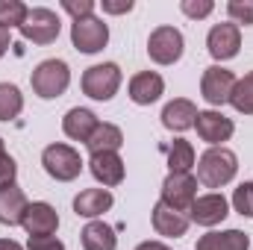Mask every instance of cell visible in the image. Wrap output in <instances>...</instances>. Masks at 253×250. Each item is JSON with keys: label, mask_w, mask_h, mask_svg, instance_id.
<instances>
[{"label": "cell", "mask_w": 253, "mask_h": 250, "mask_svg": "<svg viewBox=\"0 0 253 250\" xmlns=\"http://www.w3.org/2000/svg\"><path fill=\"white\" fill-rule=\"evenodd\" d=\"M239 171V156L230 147H209L200 159H197V180L206 188H221L227 186Z\"/></svg>", "instance_id": "obj_1"}, {"label": "cell", "mask_w": 253, "mask_h": 250, "mask_svg": "<svg viewBox=\"0 0 253 250\" xmlns=\"http://www.w3.org/2000/svg\"><path fill=\"white\" fill-rule=\"evenodd\" d=\"M33 91L42 97V100H53V97H62L71 85V68L62 59H44L42 65H36L33 77Z\"/></svg>", "instance_id": "obj_2"}, {"label": "cell", "mask_w": 253, "mask_h": 250, "mask_svg": "<svg viewBox=\"0 0 253 250\" xmlns=\"http://www.w3.org/2000/svg\"><path fill=\"white\" fill-rule=\"evenodd\" d=\"M121 88V68L115 62H103V65H91L83 74V94L91 100H112Z\"/></svg>", "instance_id": "obj_3"}, {"label": "cell", "mask_w": 253, "mask_h": 250, "mask_svg": "<svg viewBox=\"0 0 253 250\" xmlns=\"http://www.w3.org/2000/svg\"><path fill=\"white\" fill-rule=\"evenodd\" d=\"M42 165H44V171H47L56 183H71V180H77L80 171H83L80 153H77L74 147H68V144H47L44 153H42Z\"/></svg>", "instance_id": "obj_4"}, {"label": "cell", "mask_w": 253, "mask_h": 250, "mask_svg": "<svg viewBox=\"0 0 253 250\" xmlns=\"http://www.w3.org/2000/svg\"><path fill=\"white\" fill-rule=\"evenodd\" d=\"M59 30H62V21L53 9H44V6H36L27 12V21L21 24V36L33 44H53L59 39Z\"/></svg>", "instance_id": "obj_5"}, {"label": "cell", "mask_w": 253, "mask_h": 250, "mask_svg": "<svg viewBox=\"0 0 253 250\" xmlns=\"http://www.w3.org/2000/svg\"><path fill=\"white\" fill-rule=\"evenodd\" d=\"M183 47H186L183 33H180L177 27H168V24H165V27H156V30L150 33V39H147V53H150V59L156 65L180 62Z\"/></svg>", "instance_id": "obj_6"}, {"label": "cell", "mask_w": 253, "mask_h": 250, "mask_svg": "<svg viewBox=\"0 0 253 250\" xmlns=\"http://www.w3.org/2000/svg\"><path fill=\"white\" fill-rule=\"evenodd\" d=\"M233 88H236V74L230 68H221V65H209L200 77V94L209 106H224L230 103L233 97Z\"/></svg>", "instance_id": "obj_7"}, {"label": "cell", "mask_w": 253, "mask_h": 250, "mask_svg": "<svg viewBox=\"0 0 253 250\" xmlns=\"http://www.w3.org/2000/svg\"><path fill=\"white\" fill-rule=\"evenodd\" d=\"M71 42H74V47L80 53H97L109 42V27L100 18H94V15L80 18V21L71 24Z\"/></svg>", "instance_id": "obj_8"}, {"label": "cell", "mask_w": 253, "mask_h": 250, "mask_svg": "<svg viewBox=\"0 0 253 250\" xmlns=\"http://www.w3.org/2000/svg\"><path fill=\"white\" fill-rule=\"evenodd\" d=\"M197 200V180L191 174H168L162 183V203L177 209V212H189L191 203Z\"/></svg>", "instance_id": "obj_9"}, {"label": "cell", "mask_w": 253, "mask_h": 250, "mask_svg": "<svg viewBox=\"0 0 253 250\" xmlns=\"http://www.w3.org/2000/svg\"><path fill=\"white\" fill-rule=\"evenodd\" d=\"M206 47L212 53V59L218 62H227L233 56H239V47H242V30L236 24H215L206 36Z\"/></svg>", "instance_id": "obj_10"}, {"label": "cell", "mask_w": 253, "mask_h": 250, "mask_svg": "<svg viewBox=\"0 0 253 250\" xmlns=\"http://www.w3.org/2000/svg\"><path fill=\"white\" fill-rule=\"evenodd\" d=\"M227 215H230V203H227V197L218 194V191L200 194L189 209V221L200 224V227H215V224H221Z\"/></svg>", "instance_id": "obj_11"}, {"label": "cell", "mask_w": 253, "mask_h": 250, "mask_svg": "<svg viewBox=\"0 0 253 250\" xmlns=\"http://www.w3.org/2000/svg\"><path fill=\"white\" fill-rule=\"evenodd\" d=\"M194 129H197L200 141H206L212 147H221V141H230V135L236 132V124L227 115H221L215 109H206V112H197Z\"/></svg>", "instance_id": "obj_12"}, {"label": "cell", "mask_w": 253, "mask_h": 250, "mask_svg": "<svg viewBox=\"0 0 253 250\" xmlns=\"http://www.w3.org/2000/svg\"><path fill=\"white\" fill-rule=\"evenodd\" d=\"M21 227L27 230V236H30V239H36V236H53V233H56V227H59V215H56V209H53L50 203L36 200V203H30V206H27Z\"/></svg>", "instance_id": "obj_13"}, {"label": "cell", "mask_w": 253, "mask_h": 250, "mask_svg": "<svg viewBox=\"0 0 253 250\" xmlns=\"http://www.w3.org/2000/svg\"><path fill=\"white\" fill-rule=\"evenodd\" d=\"M88 171H91V177H94L97 183H103L106 188L124 183V159H121L118 153H112V150H106V153H91Z\"/></svg>", "instance_id": "obj_14"}, {"label": "cell", "mask_w": 253, "mask_h": 250, "mask_svg": "<svg viewBox=\"0 0 253 250\" xmlns=\"http://www.w3.org/2000/svg\"><path fill=\"white\" fill-rule=\"evenodd\" d=\"M165 91V80L156 74V71H141L129 80V100L138 103V106H150L162 97Z\"/></svg>", "instance_id": "obj_15"}, {"label": "cell", "mask_w": 253, "mask_h": 250, "mask_svg": "<svg viewBox=\"0 0 253 250\" xmlns=\"http://www.w3.org/2000/svg\"><path fill=\"white\" fill-rule=\"evenodd\" d=\"M150 221H153V230H156L159 236H165V239H180V236H186V230H189V215H183V212L165 206L162 200L153 206Z\"/></svg>", "instance_id": "obj_16"}, {"label": "cell", "mask_w": 253, "mask_h": 250, "mask_svg": "<svg viewBox=\"0 0 253 250\" xmlns=\"http://www.w3.org/2000/svg\"><path fill=\"white\" fill-rule=\"evenodd\" d=\"M115 203L109 188H85L74 197V212L80 218H100L103 212H109Z\"/></svg>", "instance_id": "obj_17"}, {"label": "cell", "mask_w": 253, "mask_h": 250, "mask_svg": "<svg viewBox=\"0 0 253 250\" xmlns=\"http://www.w3.org/2000/svg\"><path fill=\"white\" fill-rule=\"evenodd\" d=\"M97 115L91 112V109H83V106H74V109H68L62 118V129L68 138H74V141H88L91 138V132L97 129Z\"/></svg>", "instance_id": "obj_18"}, {"label": "cell", "mask_w": 253, "mask_h": 250, "mask_svg": "<svg viewBox=\"0 0 253 250\" xmlns=\"http://www.w3.org/2000/svg\"><path fill=\"white\" fill-rule=\"evenodd\" d=\"M194 121H197V106L186 97H177V100L165 103V109H162V124L171 132H186L189 126H194Z\"/></svg>", "instance_id": "obj_19"}, {"label": "cell", "mask_w": 253, "mask_h": 250, "mask_svg": "<svg viewBox=\"0 0 253 250\" xmlns=\"http://www.w3.org/2000/svg\"><path fill=\"white\" fill-rule=\"evenodd\" d=\"M27 206H30V200H27V194H24L18 186L0 188V224L18 227V224L24 221Z\"/></svg>", "instance_id": "obj_20"}, {"label": "cell", "mask_w": 253, "mask_h": 250, "mask_svg": "<svg viewBox=\"0 0 253 250\" xmlns=\"http://www.w3.org/2000/svg\"><path fill=\"white\" fill-rule=\"evenodd\" d=\"M194 250H251V239L242 230H224V233H206L197 239Z\"/></svg>", "instance_id": "obj_21"}, {"label": "cell", "mask_w": 253, "mask_h": 250, "mask_svg": "<svg viewBox=\"0 0 253 250\" xmlns=\"http://www.w3.org/2000/svg\"><path fill=\"white\" fill-rule=\"evenodd\" d=\"M80 242H83V250H115L118 248V236L109 224L103 221H88L80 233Z\"/></svg>", "instance_id": "obj_22"}, {"label": "cell", "mask_w": 253, "mask_h": 250, "mask_svg": "<svg viewBox=\"0 0 253 250\" xmlns=\"http://www.w3.org/2000/svg\"><path fill=\"white\" fill-rule=\"evenodd\" d=\"M124 144V132H121V126L115 124H97V129L91 132V138L85 141V147L91 150V153H106V150H112V153H118V147Z\"/></svg>", "instance_id": "obj_23"}, {"label": "cell", "mask_w": 253, "mask_h": 250, "mask_svg": "<svg viewBox=\"0 0 253 250\" xmlns=\"http://www.w3.org/2000/svg\"><path fill=\"white\" fill-rule=\"evenodd\" d=\"M194 162H197V156H194L191 141L174 138V141L168 144V168H171V174H191Z\"/></svg>", "instance_id": "obj_24"}, {"label": "cell", "mask_w": 253, "mask_h": 250, "mask_svg": "<svg viewBox=\"0 0 253 250\" xmlns=\"http://www.w3.org/2000/svg\"><path fill=\"white\" fill-rule=\"evenodd\" d=\"M24 109V94L12 83H0V121H15Z\"/></svg>", "instance_id": "obj_25"}, {"label": "cell", "mask_w": 253, "mask_h": 250, "mask_svg": "<svg viewBox=\"0 0 253 250\" xmlns=\"http://www.w3.org/2000/svg\"><path fill=\"white\" fill-rule=\"evenodd\" d=\"M230 103L236 106V112L253 115V71H248L242 80H236V88H233Z\"/></svg>", "instance_id": "obj_26"}, {"label": "cell", "mask_w": 253, "mask_h": 250, "mask_svg": "<svg viewBox=\"0 0 253 250\" xmlns=\"http://www.w3.org/2000/svg\"><path fill=\"white\" fill-rule=\"evenodd\" d=\"M27 12L30 9L21 0H0V27H6V30L18 27L21 30V24L27 21Z\"/></svg>", "instance_id": "obj_27"}, {"label": "cell", "mask_w": 253, "mask_h": 250, "mask_svg": "<svg viewBox=\"0 0 253 250\" xmlns=\"http://www.w3.org/2000/svg\"><path fill=\"white\" fill-rule=\"evenodd\" d=\"M233 206H236L239 215L253 218V180L251 183H242V186L233 191Z\"/></svg>", "instance_id": "obj_28"}, {"label": "cell", "mask_w": 253, "mask_h": 250, "mask_svg": "<svg viewBox=\"0 0 253 250\" xmlns=\"http://www.w3.org/2000/svg\"><path fill=\"white\" fill-rule=\"evenodd\" d=\"M227 15L233 18V24H253V0H230L227 3Z\"/></svg>", "instance_id": "obj_29"}, {"label": "cell", "mask_w": 253, "mask_h": 250, "mask_svg": "<svg viewBox=\"0 0 253 250\" xmlns=\"http://www.w3.org/2000/svg\"><path fill=\"white\" fill-rule=\"evenodd\" d=\"M180 9H183V15H189V18H206V15H212V9H215V3L212 0H183L180 3Z\"/></svg>", "instance_id": "obj_30"}, {"label": "cell", "mask_w": 253, "mask_h": 250, "mask_svg": "<svg viewBox=\"0 0 253 250\" xmlns=\"http://www.w3.org/2000/svg\"><path fill=\"white\" fill-rule=\"evenodd\" d=\"M62 9L68 15H74V21H80L94 12V0H62Z\"/></svg>", "instance_id": "obj_31"}, {"label": "cell", "mask_w": 253, "mask_h": 250, "mask_svg": "<svg viewBox=\"0 0 253 250\" xmlns=\"http://www.w3.org/2000/svg\"><path fill=\"white\" fill-rule=\"evenodd\" d=\"M15 177H18V165H15V159L9 153H3L0 156V188L15 186Z\"/></svg>", "instance_id": "obj_32"}, {"label": "cell", "mask_w": 253, "mask_h": 250, "mask_svg": "<svg viewBox=\"0 0 253 250\" xmlns=\"http://www.w3.org/2000/svg\"><path fill=\"white\" fill-rule=\"evenodd\" d=\"M27 250H65V245L56 236H36L27 242Z\"/></svg>", "instance_id": "obj_33"}, {"label": "cell", "mask_w": 253, "mask_h": 250, "mask_svg": "<svg viewBox=\"0 0 253 250\" xmlns=\"http://www.w3.org/2000/svg\"><path fill=\"white\" fill-rule=\"evenodd\" d=\"M132 9V0H103V12L109 15H124Z\"/></svg>", "instance_id": "obj_34"}, {"label": "cell", "mask_w": 253, "mask_h": 250, "mask_svg": "<svg viewBox=\"0 0 253 250\" xmlns=\"http://www.w3.org/2000/svg\"><path fill=\"white\" fill-rule=\"evenodd\" d=\"M12 47V30H6V27H0V59L6 56V50Z\"/></svg>", "instance_id": "obj_35"}, {"label": "cell", "mask_w": 253, "mask_h": 250, "mask_svg": "<svg viewBox=\"0 0 253 250\" xmlns=\"http://www.w3.org/2000/svg\"><path fill=\"white\" fill-rule=\"evenodd\" d=\"M135 250H171L168 245H162V242H141Z\"/></svg>", "instance_id": "obj_36"}, {"label": "cell", "mask_w": 253, "mask_h": 250, "mask_svg": "<svg viewBox=\"0 0 253 250\" xmlns=\"http://www.w3.org/2000/svg\"><path fill=\"white\" fill-rule=\"evenodd\" d=\"M0 250H24L18 242H12V239H0Z\"/></svg>", "instance_id": "obj_37"}, {"label": "cell", "mask_w": 253, "mask_h": 250, "mask_svg": "<svg viewBox=\"0 0 253 250\" xmlns=\"http://www.w3.org/2000/svg\"><path fill=\"white\" fill-rule=\"evenodd\" d=\"M3 153H6V147H3V138H0V156H3Z\"/></svg>", "instance_id": "obj_38"}]
</instances>
